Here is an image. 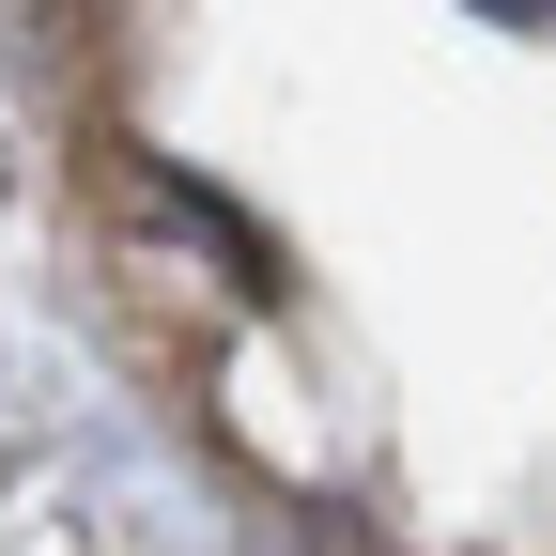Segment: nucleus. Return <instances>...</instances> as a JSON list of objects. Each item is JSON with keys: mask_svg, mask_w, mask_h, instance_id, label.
Returning <instances> with one entry per match:
<instances>
[]
</instances>
